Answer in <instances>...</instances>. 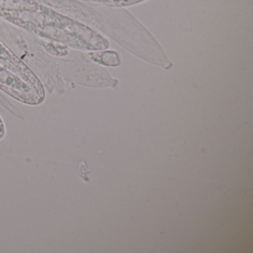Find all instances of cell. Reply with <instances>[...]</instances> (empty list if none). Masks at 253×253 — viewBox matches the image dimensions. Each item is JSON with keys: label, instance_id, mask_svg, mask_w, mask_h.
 Wrapping results in <instances>:
<instances>
[{"label": "cell", "instance_id": "4", "mask_svg": "<svg viewBox=\"0 0 253 253\" xmlns=\"http://www.w3.org/2000/svg\"><path fill=\"white\" fill-rule=\"evenodd\" d=\"M4 134H5V128H4L2 121L0 120V139L3 137Z\"/></svg>", "mask_w": 253, "mask_h": 253}, {"label": "cell", "instance_id": "2", "mask_svg": "<svg viewBox=\"0 0 253 253\" xmlns=\"http://www.w3.org/2000/svg\"><path fill=\"white\" fill-rule=\"evenodd\" d=\"M90 57L94 61L106 66H118L119 64V58L118 54L112 51H106L102 53L90 54Z\"/></svg>", "mask_w": 253, "mask_h": 253}, {"label": "cell", "instance_id": "5", "mask_svg": "<svg viewBox=\"0 0 253 253\" xmlns=\"http://www.w3.org/2000/svg\"><path fill=\"white\" fill-rule=\"evenodd\" d=\"M89 1H94V2H103L104 0H89Z\"/></svg>", "mask_w": 253, "mask_h": 253}, {"label": "cell", "instance_id": "6", "mask_svg": "<svg viewBox=\"0 0 253 253\" xmlns=\"http://www.w3.org/2000/svg\"><path fill=\"white\" fill-rule=\"evenodd\" d=\"M0 120H1V118H0Z\"/></svg>", "mask_w": 253, "mask_h": 253}, {"label": "cell", "instance_id": "1", "mask_svg": "<svg viewBox=\"0 0 253 253\" xmlns=\"http://www.w3.org/2000/svg\"><path fill=\"white\" fill-rule=\"evenodd\" d=\"M0 88L23 103L37 104L43 100L33 86L2 66H0Z\"/></svg>", "mask_w": 253, "mask_h": 253}, {"label": "cell", "instance_id": "3", "mask_svg": "<svg viewBox=\"0 0 253 253\" xmlns=\"http://www.w3.org/2000/svg\"><path fill=\"white\" fill-rule=\"evenodd\" d=\"M143 1H145V0H104L101 2L106 4V5H109V6L120 8V7L129 6V5L139 3Z\"/></svg>", "mask_w": 253, "mask_h": 253}]
</instances>
